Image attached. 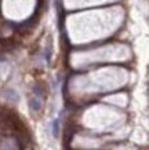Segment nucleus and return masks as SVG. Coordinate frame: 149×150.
<instances>
[{
	"instance_id": "nucleus-1",
	"label": "nucleus",
	"mask_w": 149,
	"mask_h": 150,
	"mask_svg": "<svg viewBox=\"0 0 149 150\" xmlns=\"http://www.w3.org/2000/svg\"><path fill=\"white\" fill-rule=\"evenodd\" d=\"M29 108H31L33 112H37V110H40V100L36 99V98H32L29 100Z\"/></svg>"
}]
</instances>
